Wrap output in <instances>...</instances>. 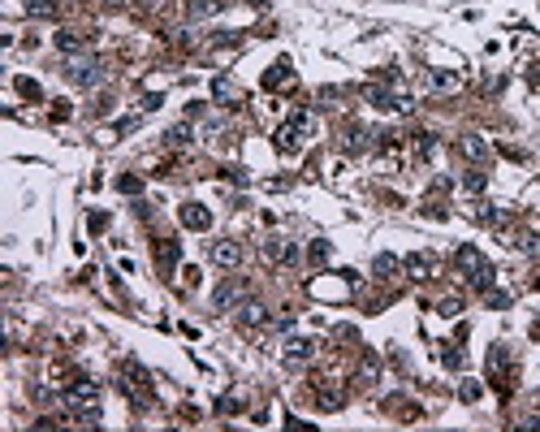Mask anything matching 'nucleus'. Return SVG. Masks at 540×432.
<instances>
[{
  "mask_svg": "<svg viewBox=\"0 0 540 432\" xmlns=\"http://www.w3.org/2000/svg\"><path fill=\"white\" fill-rule=\"evenodd\" d=\"M100 398H104L100 380H74V385H65L61 402L70 407V415H78L83 424H95L100 420Z\"/></svg>",
  "mask_w": 540,
  "mask_h": 432,
  "instance_id": "1",
  "label": "nucleus"
},
{
  "mask_svg": "<svg viewBox=\"0 0 540 432\" xmlns=\"http://www.w3.org/2000/svg\"><path fill=\"white\" fill-rule=\"evenodd\" d=\"M307 134H312V113H290L281 125H277V134H272V147L281 152V156H299L303 152V143H307Z\"/></svg>",
  "mask_w": 540,
  "mask_h": 432,
  "instance_id": "2",
  "label": "nucleus"
},
{
  "mask_svg": "<svg viewBox=\"0 0 540 432\" xmlns=\"http://www.w3.org/2000/svg\"><path fill=\"white\" fill-rule=\"evenodd\" d=\"M454 268H458V277H467V285H476V290H488V285H493V264L484 260L480 247H458Z\"/></svg>",
  "mask_w": 540,
  "mask_h": 432,
  "instance_id": "3",
  "label": "nucleus"
},
{
  "mask_svg": "<svg viewBox=\"0 0 540 432\" xmlns=\"http://www.w3.org/2000/svg\"><path fill=\"white\" fill-rule=\"evenodd\" d=\"M121 389L130 393V402H134V407H152V380H147V367L126 363L121 367Z\"/></svg>",
  "mask_w": 540,
  "mask_h": 432,
  "instance_id": "4",
  "label": "nucleus"
},
{
  "mask_svg": "<svg viewBox=\"0 0 540 432\" xmlns=\"http://www.w3.org/2000/svg\"><path fill=\"white\" fill-rule=\"evenodd\" d=\"M363 100L376 104V108H398V113H406V108H411V100H406V95H398L394 87H385V83H368V87H363Z\"/></svg>",
  "mask_w": 540,
  "mask_h": 432,
  "instance_id": "5",
  "label": "nucleus"
},
{
  "mask_svg": "<svg viewBox=\"0 0 540 432\" xmlns=\"http://www.w3.org/2000/svg\"><path fill=\"white\" fill-rule=\"evenodd\" d=\"M65 78H70L74 87H95V83H104V65L100 61H70V65H65Z\"/></svg>",
  "mask_w": 540,
  "mask_h": 432,
  "instance_id": "6",
  "label": "nucleus"
},
{
  "mask_svg": "<svg viewBox=\"0 0 540 432\" xmlns=\"http://www.w3.org/2000/svg\"><path fill=\"white\" fill-rule=\"evenodd\" d=\"M242 294H247V281H242V277H229V281L217 285L212 307H217V311H234V302H242Z\"/></svg>",
  "mask_w": 540,
  "mask_h": 432,
  "instance_id": "7",
  "label": "nucleus"
},
{
  "mask_svg": "<svg viewBox=\"0 0 540 432\" xmlns=\"http://www.w3.org/2000/svg\"><path fill=\"white\" fill-rule=\"evenodd\" d=\"M208 260L217 268H238L242 264V243H234V238H221V243H212Z\"/></svg>",
  "mask_w": 540,
  "mask_h": 432,
  "instance_id": "8",
  "label": "nucleus"
},
{
  "mask_svg": "<svg viewBox=\"0 0 540 432\" xmlns=\"http://www.w3.org/2000/svg\"><path fill=\"white\" fill-rule=\"evenodd\" d=\"M212 100H217V104H225V108H238L242 104V87L234 83V78H212Z\"/></svg>",
  "mask_w": 540,
  "mask_h": 432,
  "instance_id": "9",
  "label": "nucleus"
},
{
  "mask_svg": "<svg viewBox=\"0 0 540 432\" xmlns=\"http://www.w3.org/2000/svg\"><path fill=\"white\" fill-rule=\"evenodd\" d=\"M264 87L268 91H281V87H294V65L281 56V61H272V70L264 74Z\"/></svg>",
  "mask_w": 540,
  "mask_h": 432,
  "instance_id": "10",
  "label": "nucleus"
},
{
  "mask_svg": "<svg viewBox=\"0 0 540 432\" xmlns=\"http://www.w3.org/2000/svg\"><path fill=\"white\" fill-rule=\"evenodd\" d=\"M177 216H182V225H186V229H199V234L212 225V212H208L203 203H182V212H177Z\"/></svg>",
  "mask_w": 540,
  "mask_h": 432,
  "instance_id": "11",
  "label": "nucleus"
},
{
  "mask_svg": "<svg viewBox=\"0 0 540 432\" xmlns=\"http://www.w3.org/2000/svg\"><path fill=\"white\" fill-rule=\"evenodd\" d=\"M156 260H160V268L169 273V268H173L177 260H182V247H177L173 238H160V243H156Z\"/></svg>",
  "mask_w": 540,
  "mask_h": 432,
  "instance_id": "12",
  "label": "nucleus"
},
{
  "mask_svg": "<svg viewBox=\"0 0 540 432\" xmlns=\"http://www.w3.org/2000/svg\"><path fill=\"white\" fill-rule=\"evenodd\" d=\"M312 355H316V346L307 342V338H290V342H286V359H290V363H307Z\"/></svg>",
  "mask_w": 540,
  "mask_h": 432,
  "instance_id": "13",
  "label": "nucleus"
},
{
  "mask_svg": "<svg viewBox=\"0 0 540 432\" xmlns=\"http://www.w3.org/2000/svg\"><path fill=\"white\" fill-rule=\"evenodd\" d=\"M406 273H411L415 281H428L432 277V255H423V251H415L411 260H406Z\"/></svg>",
  "mask_w": 540,
  "mask_h": 432,
  "instance_id": "14",
  "label": "nucleus"
},
{
  "mask_svg": "<svg viewBox=\"0 0 540 432\" xmlns=\"http://www.w3.org/2000/svg\"><path fill=\"white\" fill-rule=\"evenodd\" d=\"M458 147H463V156H467V160H488V143H484L480 134H467L463 143H458Z\"/></svg>",
  "mask_w": 540,
  "mask_h": 432,
  "instance_id": "15",
  "label": "nucleus"
},
{
  "mask_svg": "<svg viewBox=\"0 0 540 432\" xmlns=\"http://www.w3.org/2000/svg\"><path fill=\"white\" fill-rule=\"evenodd\" d=\"M398 268H402V264L394 260V255H376V260H372V273H376V277H385V281H394V277H398Z\"/></svg>",
  "mask_w": 540,
  "mask_h": 432,
  "instance_id": "16",
  "label": "nucleus"
},
{
  "mask_svg": "<svg viewBox=\"0 0 540 432\" xmlns=\"http://www.w3.org/2000/svg\"><path fill=\"white\" fill-rule=\"evenodd\" d=\"M376 138V130H368V125H350V138H346V147L350 152H368V143Z\"/></svg>",
  "mask_w": 540,
  "mask_h": 432,
  "instance_id": "17",
  "label": "nucleus"
},
{
  "mask_svg": "<svg viewBox=\"0 0 540 432\" xmlns=\"http://www.w3.org/2000/svg\"><path fill=\"white\" fill-rule=\"evenodd\" d=\"M428 83H432L437 91H458V83H463V78H458L454 70H432V74H428Z\"/></svg>",
  "mask_w": 540,
  "mask_h": 432,
  "instance_id": "18",
  "label": "nucleus"
},
{
  "mask_svg": "<svg viewBox=\"0 0 540 432\" xmlns=\"http://www.w3.org/2000/svg\"><path fill=\"white\" fill-rule=\"evenodd\" d=\"M242 325H251V329L268 325V307L264 302H247V307H242Z\"/></svg>",
  "mask_w": 540,
  "mask_h": 432,
  "instance_id": "19",
  "label": "nucleus"
},
{
  "mask_svg": "<svg viewBox=\"0 0 540 432\" xmlns=\"http://www.w3.org/2000/svg\"><path fill=\"white\" fill-rule=\"evenodd\" d=\"M91 39L87 35H78V30H61V35H57V48H61V52H78V48H87Z\"/></svg>",
  "mask_w": 540,
  "mask_h": 432,
  "instance_id": "20",
  "label": "nucleus"
},
{
  "mask_svg": "<svg viewBox=\"0 0 540 432\" xmlns=\"http://www.w3.org/2000/svg\"><path fill=\"white\" fill-rule=\"evenodd\" d=\"M294 255H299V251H294L290 243H281V238H272V243H268V260H277V264H290Z\"/></svg>",
  "mask_w": 540,
  "mask_h": 432,
  "instance_id": "21",
  "label": "nucleus"
},
{
  "mask_svg": "<svg viewBox=\"0 0 540 432\" xmlns=\"http://www.w3.org/2000/svg\"><path fill=\"white\" fill-rule=\"evenodd\" d=\"M221 9H225V0H190V18H212Z\"/></svg>",
  "mask_w": 540,
  "mask_h": 432,
  "instance_id": "22",
  "label": "nucleus"
},
{
  "mask_svg": "<svg viewBox=\"0 0 540 432\" xmlns=\"http://www.w3.org/2000/svg\"><path fill=\"white\" fill-rule=\"evenodd\" d=\"M316 398H320V407H324V411H337L341 402H346V393H341L337 385H324V389H320Z\"/></svg>",
  "mask_w": 540,
  "mask_h": 432,
  "instance_id": "23",
  "label": "nucleus"
},
{
  "mask_svg": "<svg viewBox=\"0 0 540 432\" xmlns=\"http://www.w3.org/2000/svg\"><path fill=\"white\" fill-rule=\"evenodd\" d=\"M463 186L471 190V195H480V190L488 186V173H484L480 165H476V169H467V178H463Z\"/></svg>",
  "mask_w": 540,
  "mask_h": 432,
  "instance_id": "24",
  "label": "nucleus"
},
{
  "mask_svg": "<svg viewBox=\"0 0 540 432\" xmlns=\"http://www.w3.org/2000/svg\"><path fill=\"white\" fill-rule=\"evenodd\" d=\"M307 260H312V264H329V243H324V238H316L312 251H307Z\"/></svg>",
  "mask_w": 540,
  "mask_h": 432,
  "instance_id": "25",
  "label": "nucleus"
},
{
  "mask_svg": "<svg viewBox=\"0 0 540 432\" xmlns=\"http://www.w3.org/2000/svg\"><path fill=\"white\" fill-rule=\"evenodd\" d=\"M18 95H26V100H43V91L35 78H18Z\"/></svg>",
  "mask_w": 540,
  "mask_h": 432,
  "instance_id": "26",
  "label": "nucleus"
},
{
  "mask_svg": "<svg viewBox=\"0 0 540 432\" xmlns=\"http://www.w3.org/2000/svg\"><path fill=\"white\" fill-rule=\"evenodd\" d=\"M26 13H39V18H57V5H48V0H30Z\"/></svg>",
  "mask_w": 540,
  "mask_h": 432,
  "instance_id": "27",
  "label": "nucleus"
},
{
  "mask_svg": "<svg viewBox=\"0 0 540 432\" xmlns=\"http://www.w3.org/2000/svg\"><path fill=\"white\" fill-rule=\"evenodd\" d=\"M169 143H173V147L190 143V125H186V121H182V125H173V130H169Z\"/></svg>",
  "mask_w": 540,
  "mask_h": 432,
  "instance_id": "28",
  "label": "nucleus"
},
{
  "mask_svg": "<svg viewBox=\"0 0 540 432\" xmlns=\"http://www.w3.org/2000/svg\"><path fill=\"white\" fill-rule=\"evenodd\" d=\"M117 190H121V195H139V190H143V182H139V178H130V173H126V178H117Z\"/></svg>",
  "mask_w": 540,
  "mask_h": 432,
  "instance_id": "29",
  "label": "nucleus"
},
{
  "mask_svg": "<svg viewBox=\"0 0 540 432\" xmlns=\"http://www.w3.org/2000/svg\"><path fill=\"white\" fill-rule=\"evenodd\" d=\"M108 229V212H91V234H104Z\"/></svg>",
  "mask_w": 540,
  "mask_h": 432,
  "instance_id": "30",
  "label": "nucleus"
},
{
  "mask_svg": "<svg viewBox=\"0 0 540 432\" xmlns=\"http://www.w3.org/2000/svg\"><path fill=\"white\" fill-rule=\"evenodd\" d=\"M458 393H463V402H476V398H480V385H476V380H467Z\"/></svg>",
  "mask_w": 540,
  "mask_h": 432,
  "instance_id": "31",
  "label": "nucleus"
},
{
  "mask_svg": "<svg viewBox=\"0 0 540 432\" xmlns=\"http://www.w3.org/2000/svg\"><path fill=\"white\" fill-rule=\"evenodd\" d=\"M484 298H488V307H506V302H510L501 290H484Z\"/></svg>",
  "mask_w": 540,
  "mask_h": 432,
  "instance_id": "32",
  "label": "nucleus"
},
{
  "mask_svg": "<svg viewBox=\"0 0 540 432\" xmlns=\"http://www.w3.org/2000/svg\"><path fill=\"white\" fill-rule=\"evenodd\" d=\"M458 311H463V302H458V298H446V302H441V316H458Z\"/></svg>",
  "mask_w": 540,
  "mask_h": 432,
  "instance_id": "33",
  "label": "nucleus"
},
{
  "mask_svg": "<svg viewBox=\"0 0 540 432\" xmlns=\"http://www.w3.org/2000/svg\"><path fill=\"white\" fill-rule=\"evenodd\" d=\"M217 411H221V415H229V411H238V398H234V393H229V398H221V402H217Z\"/></svg>",
  "mask_w": 540,
  "mask_h": 432,
  "instance_id": "34",
  "label": "nucleus"
},
{
  "mask_svg": "<svg viewBox=\"0 0 540 432\" xmlns=\"http://www.w3.org/2000/svg\"><path fill=\"white\" fill-rule=\"evenodd\" d=\"M446 363L450 367H463V350H446Z\"/></svg>",
  "mask_w": 540,
  "mask_h": 432,
  "instance_id": "35",
  "label": "nucleus"
}]
</instances>
